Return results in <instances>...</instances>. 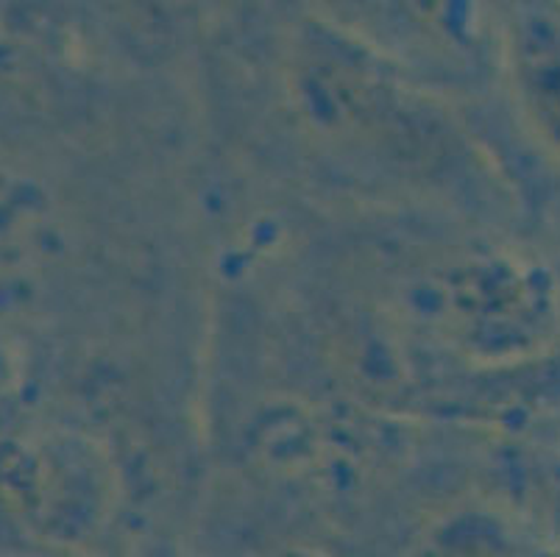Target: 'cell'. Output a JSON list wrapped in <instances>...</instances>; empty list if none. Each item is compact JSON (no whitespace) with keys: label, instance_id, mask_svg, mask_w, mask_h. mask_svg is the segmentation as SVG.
<instances>
[{"label":"cell","instance_id":"obj_1","mask_svg":"<svg viewBox=\"0 0 560 557\" xmlns=\"http://www.w3.org/2000/svg\"><path fill=\"white\" fill-rule=\"evenodd\" d=\"M522 104L541 146L560 162V34L529 43L522 59Z\"/></svg>","mask_w":560,"mask_h":557}]
</instances>
